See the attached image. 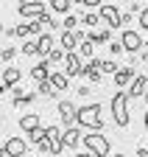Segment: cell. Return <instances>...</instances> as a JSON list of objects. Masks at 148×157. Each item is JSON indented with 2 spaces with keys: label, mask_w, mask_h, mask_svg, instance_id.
Instances as JSON below:
<instances>
[{
  "label": "cell",
  "mask_w": 148,
  "mask_h": 157,
  "mask_svg": "<svg viewBox=\"0 0 148 157\" xmlns=\"http://www.w3.org/2000/svg\"><path fill=\"white\" fill-rule=\"evenodd\" d=\"M17 56V48L14 45H6L3 48V53H0V59H3V65H11V59Z\"/></svg>",
  "instance_id": "cell-28"
},
{
  "label": "cell",
  "mask_w": 148,
  "mask_h": 157,
  "mask_svg": "<svg viewBox=\"0 0 148 157\" xmlns=\"http://www.w3.org/2000/svg\"><path fill=\"white\" fill-rule=\"evenodd\" d=\"M36 45H39V56H48L53 48H56V39H53L50 34H39L36 36Z\"/></svg>",
  "instance_id": "cell-20"
},
{
  "label": "cell",
  "mask_w": 148,
  "mask_h": 157,
  "mask_svg": "<svg viewBox=\"0 0 148 157\" xmlns=\"http://www.w3.org/2000/svg\"><path fill=\"white\" fill-rule=\"evenodd\" d=\"M128 3H134V0H128Z\"/></svg>",
  "instance_id": "cell-44"
},
{
  "label": "cell",
  "mask_w": 148,
  "mask_h": 157,
  "mask_svg": "<svg viewBox=\"0 0 148 157\" xmlns=\"http://www.w3.org/2000/svg\"><path fill=\"white\" fill-rule=\"evenodd\" d=\"M84 143V135H81V126L73 124V126H64V146L67 149H78Z\"/></svg>",
  "instance_id": "cell-12"
},
{
  "label": "cell",
  "mask_w": 148,
  "mask_h": 157,
  "mask_svg": "<svg viewBox=\"0 0 148 157\" xmlns=\"http://www.w3.org/2000/svg\"><path fill=\"white\" fill-rule=\"evenodd\" d=\"M92 48H95V42H92V39H84V42L78 45L81 56H87V59H92Z\"/></svg>",
  "instance_id": "cell-30"
},
{
  "label": "cell",
  "mask_w": 148,
  "mask_h": 157,
  "mask_svg": "<svg viewBox=\"0 0 148 157\" xmlns=\"http://www.w3.org/2000/svg\"><path fill=\"white\" fill-rule=\"evenodd\" d=\"M140 28H143V31H148V9H143V11H140Z\"/></svg>",
  "instance_id": "cell-35"
},
{
  "label": "cell",
  "mask_w": 148,
  "mask_h": 157,
  "mask_svg": "<svg viewBox=\"0 0 148 157\" xmlns=\"http://www.w3.org/2000/svg\"><path fill=\"white\" fill-rule=\"evenodd\" d=\"M25 151H28V143L23 137H9L3 143V154L6 157H25Z\"/></svg>",
  "instance_id": "cell-8"
},
{
  "label": "cell",
  "mask_w": 148,
  "mask_h": 157,
  "mask_svg": "<svg viewBox=\"0 0 148 157\" xmlns=\"http://www.w3.org/2000/svg\"><path fill=\"white\" fill-rule=\"evenodd\" d=\"M137 157H148V149H143V146H140V149H137Z\"/></svg>",
  "instance_id": "cell-38"
},
{
  "label": "cell",
  "mask_w": 148,
  "mask_h": 157,
  "mask_svg": "<svg viewBox=\"0 0 148 157\" xmlns=\"http://www.w3.org/2000/svg\"><path fill=\"white\" fill-rule=\"evenodd\" d=\"M50 73H53V70H50V59H48V56L39 59V62L31 67V78H34V82H48Z\"/></svg>",
  "instance_id": "cell-14"
},
{
  "label": "cell",
  "mask_w": 148,
  "mask_h": 157,
  "mask_svg": "<svg viewBox=\"0 0 148 157\" xmlns=\"http://www.w3.org/2000/svg\"><path fill=\"white\" fill-rule=\"evenodd\" d=\"M25 3H31V0H17V6H25Z\"/></svg>",
  "instance_id": "cell-40"
},
{
  "label": "cell",
  "mask_w": 148,
  "mask_h": 157,
  "mask_svg": "<svg viewBox=\"0 0 148 157\" xmlns=\"http://www.w3.org/2000/svg\"><path fill=\"white\" fill-rule=\"evenodd\" d=\"M45 135L50 137L53 143H64V132H59V124H50V126H45Z\"/></svg>",
  "instance_id": "cell-22"
},
{
  "label": "cell",
  "mask_w": 148,
  "mask_h": 157,
  "mask_svg": "<svg viewBox=\"0 0 148 157\" xmlns=\"http://www.w3.org/2000/svg\"><path fill=\"white\" fill-rule=\"evenodd\" d=\"M39 20H42V23H45V25H48V28H59V23H56V20H53V17H50V14H48V11H45V14H42V17H39Z\"/></svg>",
  "instance_id": "cell-34"
},
{
  "label": "cell",
  "mask_w": 148,
  "mask_h": 157,
  "mask_svg": "<svg viewBox=\"0 0 148 157\" xmlns=\"http://www.w3.org/2000/svg\"><path fill=\"white\" fill-rule=\"evenodd\" d=\"M78 126L92 129V132H101L103 129V107L101 104H84V107H78Z\"/></svg>",
  "instance_id": "cell-1"
},
{
  "label": "cell",
  "mask_w": 148,
  "mask_h": 157,
  "mask_svg": "<svg viewBox=\"0 0 148 157\" xmlns=\"http://www.w3.org/2000/svg\"><path fill=\"white\" fill-rule=\"evenodd\" d=\"M109 157H126V154H120V151H117V154H109Z\"/></svg>",
  "instance_id": "cell-41"
},
{
  "label": "cell",
  "mask_w": 148,
  "mask_h": 157,
  "mask_svg": "<svg viewBox=\"0 0 148 157\" xmlns=\"http://www.w3.org/2000/svg\"><path fill=\"white\" fill-rule=\"evenodd\" d=\"M28 25H31V36H39V34H42V25H45V23H42L39 17H36V20H31Z\"/></svg>",
  "instance_id": "cell-32"
},
{
  "label": "cell",
  "mask_w": 148,
  "mask_h": 157,
  "mask_svg": "<svg viewBox=\"0 0 148 157\" xmlns=\"http://www.w3.org/2000/svg\"><path fill=\"white\" fill-rule=\"evenodd\" d=\"M78 23H81L78 17H73V14H64V23H62V25H64V31H76V28H78Z\"/></svg>",
  "instance_id": "cell-29"
},
{
  "label": "cell",
  "mask_w": 148,
  "mask_h": 157,
  "mask_svg": "<svg viewBox=\"0 0 148 157\" xmlns=\"http://www.w3.org/2000/svg\"><path fill=\"white\" fill-rule=\"evenodd\" d=\"M59 45H62L64 51H76V48L81 45V39H78V34H76V31H62Z\"/></svg>",
  "instance_id": "cell-16"
},
{
  "label": "cell",
  "mask_w": 148,
  "mask_h": 157,
  "mask_svg": "<svg viewBox=\"0 0 148 157\" xmlns=\"http://www.w3.org/2000/svg\"><path fill=\"white\" fill-rule=\"evenodd\" d=\"M73 6V0H50V11H56V14H67Z\"/></svg>",
  "instance_id": "cell-25"
},
{
  "label": "cell",
  "mask_w": 148,
  "mask_h": 157,
  "mask_svg": "<svg viewBox=\"0 0 148 157\" xmlns=\"http://www.w3.org/2000/svg\"><path fill=\"white\" fill-rule=\"evenodd\" d=\"M81 25H87V28L101 25V14H98V11H87V14L81 17Z\"/></svg>",
  "instance_id": "cell-24"
},
{
  "label": "cell",
  "mask_w": 148,
  "mask_h": 157,
  "mask_svg": "<svg viewBox=\"0 0 148 157\" xmlns=\"http://www.w3.org/2000/svg\"><path fill=\"white\" fill-rule=\"evenodd\" d=\"M34 146H36V149H39L42 154H53V140H50V137H48V135H42V137H39V140H36Z\"/></svg>",
  "instance_id": "cell-26"
},
{
  "label": "cell",
  "mask_w": 148,
  "mask_h": 157,
  "mask_svg": "<svg viewBox=\"0 0 148 157\" xmlns=\"http://www.w3.org/2000/svg\"><path fill=\"white\" fill-rule=\"evenodd\" d=\"M73 3H78V6H84V0H73Z\"/></svg>",
  "instance_id": "cell-42"
},
{
  "label": "cell",
  "mask_w": 148,
  "mask_h": 157,
  "mask_svg": "<svg viewBox=\"0 0 148 157\" xmlns=\"http://www.w3.org/2000/svg\"><path fill=\"white\" fill-rule=\"evenodd\" d=\"M126 48H123V42H109V53H112V56H120Z\"/></svg>",
  "instance_id": "cell-33"
},
{
  "label": "cell",
  "mask_w": 148,
  "mask_h": 157,
  "mask_svg": "<svg viewBox=\"0 0 148 157\" xmlns=\"http://www.w3.org/2000/svg\"><path fill=\"white\" fill-rule=\"evenodd\" d=\"M143 124H145V132H148V112H145V118H143Z\"/></svg>",
  "instance_id": "cell-39"
},
{
  "label": "cell",
  "mask_w": 148,
  "mask_h": 157,
  "mask_svg": "<svg viewBox=\"0 0 148 157\" xmlns=\"http://www.w3.org/2000/svg\"><path fill=\"white\" fill-rule=\"evenodd\" d=\"M112 118L117 126H128L132 124V115H128V93H115L112 95Z\"/></svg>",
  "instance_id": "cell-2"
},
{
  "label": "cell",
  "mask_w": 148,
  "mask_h": 157,
  "mask_svg": "<svg viewBox=\"0 0 148 157\" xmlns=\"http://www.w3.org/2000/svg\"><path fill=\"white\" fill-rule=\"evenodd\" d=\"M84 6H87V9H101L103 0H84Z\"/></svg>",
  "instance_id": "cell-36"
},
{
  "label": "cell",
  "mask_w": 148,
  "mask_h": 157,
  "mask_svg": "<svg viewBox=\"0 0 148 157\" xmlns=\"http://www.w3.org/2000/svg\"><path fill=\"white\" fill-rule=\"evenodd\" d=\"M20 67H14V65H6L3 67V93H11L17 84H20Z\"/></svg>",
  "instance_id": "cell-11"
},
{
  "label": "cell",
  "mask_w": 148,
  "mask_h": 157,
  "mask_svg": "<svg viewBox=\"0 0 148 157\" xmlns=\"http://www.w3.org/2000/svg\"><path fill=\"white\" fill-rule=\"evenodd\" d=\"M59 121H62L64 126L78 124V107L73 104V101H59Z\"/></svg>",
  "instance_id": "cell-6"
},
{
  "label": "cell",
  "mask_w": 148,
  "mask_h": 157,
  "mask_svg": "<svg viewBox=\"0 0 148 157\" xmlns=\"http://www.w3.org/2000/svg\"><path fill=\"white\" fill-rule=\"evenodd\" d=\"M73 157H95V154H92L89 149H84V151H76V154H73Z\"/></svg>",
  "instance_id": "cell-37"
},
{
  "label": "cell",
  "mask_w": 148,
  "mask_h": 157,
  "mask_svg": "<svg viewBox=\"0 0 148 157\" xmlns=\"http://www.w3.org/2000/svg\"><path fill=\"white\" fill-rule=\"evenodd\" d=\"M98 14H101V23H106L112 31L126 25V23H123V14H120V9H117V6H109V3H106V6H101V9H98Z\"/></svg>",
  "instance_id": "cell-4"
},
{
  "label": "cell",
  "mask_w": 148,
  "mask_h": 157,
  "mask_svg": "<svg viewBox=\"0 0 148 157\" xmlns=\"http://www.w3.org/2000/svg\"><path fill=\"white\" fill-rule=\"evenodd\" d=\"M48 59H50V65H62L64 59H67V51H64L62 45H56V48H53V51L48 53Z\"/></svg>",
  "instance_id": "cell-23"
},
{
  "label": "cell",
  "mask_w": 148,
  "mask_h": 157,
  "mask_svg": "<svg viewBox=\"0 0 148 157\" xmlns=\"http://www.w3.org/2000/svg\"><path fill=\"white\" fill-rule=\"evenodd\" d=\"M87 39H92L95 45H109V42H112V28L106 25V28H101V31H89Z\"/></svg>",
  "instance_id": "cell-18"
},
{
  "label": "cell",
  "mask_w": 148,
  "mask_h": 157,
  "mask_svg": "<svg viewBox=\"0 0 148 157\" xmlns=\"http://www.w3.org/2000/svg\"><path fill=\"white\" fill-rule=\"evenodd\" d=\"M101 65H103V59H98V56H92L89 62L84 65V78L89 84H98L101 78H103V70H101Z\"/></svg>",
  "instance_id": "cell-7"
},
{
  "label": "cell",
  "mask_w": 148,
  "mask_h": 157,
  "mask_svg": "<svg viewBox=\"0 0 148 157\" xmlns=\"http://www.w3.org/2000/svg\"><path fill=\"white\" fill-rule=\"evenodd\" d=\"M14 107H31L36 101V93H23V87H14Z\"/></svg>",
  "instance_id": "cell-17"
},
{
  "label": "cell",
  "mask_w": 148,
  "mask_h": 157,
  "mask_svg": "<svg viewBox=\"0 0 148 157\" xmlns=\"http://www.w3.org/2000/svg\"><path fill=\"white\" fill-rule=\"evenodd\" d=\"M48 82H50L53 87H56L59 93H62V90H70V76H67L64 70H62V73H59V70H53V73H50V78H48Z\"/></svg>",
  "instance_id": "cell-19"
},
{
  "label": "cell",
  "mask_w": 148,
  "mask_h": 157,
  "mask_svg": "<svg viewBox=\"0 0 148 157\" xmlns=\"http://www.w3.org/2000/svg\"><path fill=\"white\" fill-rule=\"evenodd\" d=\"M101 70H103V73H112V76H115V73H117L120 67H117V62H115V59H103V65H101Z\"/></svg>",
  "instance_id": "cell-31"
},
{
  "label": "cell",
  "mask_w": 148,
  "mask_h": 157,
  "mask_svg": "<svg viewBox=\"0 0 148 157\" xmlns=\"http://www.w3.org/2000/svg\"><path fill=\"white\" fill-rule=\"evenodd\" d=\"M17 11H20V17H25V20H36V17L45 14V3L42 0H31V3H25V6H17Z\"/></svg>",
  "instance_id": "cell-10"
},
{
  "label": "cell",
  "mask_w": 148,
  "mask_h": 157,
  "mask_svg": "<svg viewBox=\"0 0 148 157\" xmlns=\"http://www.w3.org/2000/svg\"><path fill=\"white\" fill-rule=\"evenodd\" d=\"M120 42H123V48H126V53H140L143 51V34L140 31H132V28H123V34H120Z\"/></svg>",
  "instance_id": "cell-5"
},
{
  "label": "cell",
  "mask_w": 148,
  "mask_h": 157,
  "mask_svg": "<svg viewBox=\"0 0 148 157\" xmlns=\"http://www.w3.org/2000/svg\"><path fill=\"white\" fill-rule=\"evenodd\" d=\"M84 149H89L95 157H109L112 154V146L103 135H84Z\"/></svg>",
  "instance_id": "cell-3"
},
{
  "label": "cell",
  "mask_w": 148,
  "mask_h": 157,
  "mask_svg": "<svg viewBox=\"0 0 148 157\" xmlns=\"http://www.w3.org/2000/svg\"><path fill=\"white\" fill-rule=\"evenodd\" d=\"M36 93H39V95H53L56 87H53L50 82H36Z\"/></svg>",
  "instance_id": "cell-27"
},
{
  "label": "cell",
  "mask_w": 148,
  "mask_h": 157,
  "mask_svg": "<svg viewBox=\"0 0 148 157\" xmlns=\"http://www.w3.org/2000/svg\"><path fill=\"white\" fill-rule=\"evenodd\" d=\"M64 73L70 78H76V76H84V65H81V56L76 51H67V59H64Z\"/></svg>",
  "instance_id": "cell-9"
},
{
  "label": "cell",
  "mask_w": 148,
  "mask_h": 157,
  "mask_svg": "<svg viewBox=\"0 0 148 157\" xmlns=\"http://www.w3.org/2000/svg\"><path fill=\"white\" fill-rule=\"evenodd\" d=\"M20 129L25 132V135H31V132H36L42 126V118H39V112H25V115H20Z\"/></svg>",
  "instance_id": "cell-13"
},
{
  "label": "cell",
  "mask_w": 148,
  "mask_h": 157,
  "mask_svg": "<svg viewBox=\"0 0 148 157\" xmlns=\"http://www.w3.org/2000/svg\"><path fill=\"white\" fill-rule=\"evenodd\" d=\"M145 90H148V76H134V82L128 84V98H143L145 95Z\"/></svg>",
  "instance_id": "cell-15"
},
{
  "label": "cell",
  "mask_w": 148,
  "mask_h": 157,
  "mask_svg": "<svg viewBox=\"0 0 148 157\" xmlns=\"http://www.w3.org/2000/svg\"><path fill=\"white\" fill-rule=\"evenodd\" d=\"M134 76H137L134 67H120V70L115 73V84H117V87H126V84L134 82Z\"/></svg>",
  "instance_id": "cell-21"
},
{
  "label": "cell",
  "mask_w": 148,
  "mask_h": 157,
  "mask_svg": "<svg viewBox=\"0 0 148 157\" xmlns=\"http://www.w3.org/2000/svg\"><path fill=\"white\" fill-rule=\"evenodd\" d=\"M143 98H145V104H148V90H145V95H143Z\"/></svg>",
  "instance_id": "cell-43"
}]
</instances>
